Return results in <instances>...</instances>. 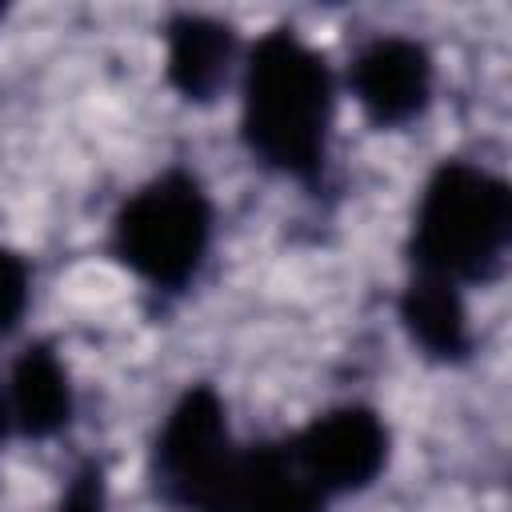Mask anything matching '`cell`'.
<instances>
[{"label": "cell", "mask_w": 512, "mask_h": 512, "mask_svg": "<svg viewBox=\"0 0 512 512\" xmlns=\"http://www.w3.org/2000/svg\"><path fill=\"white\" fill-rule=\"evenodd\" d=\"M340 80L320 48L292 24L260 32L236 72V136L252 164L320 188L332 156Z\"/></svg>", "instance_id": "obj_1"}, {"label": "cell", "mask_w": 512, "mask_h": 512, "mask_svg": "<svg viewBox=\"0 0 512 512\" xmlns=\"http://www.w3.org/2000/svg\"><path fill=\"white\" fill-rule=\"evenodd\" d=\"M52 512H112V496H108V472H104V460L96 456H80L64 484H60V496H56V508Z\"/></svg>", "instance_id": "obj_12"}, {"label": "cell", "mask_w": 512, "mask_h": 512, "mask_svg": "<svg viewBox=\"0 0 512 512\" xmlns=\"http://www.w3.org/2000/svg\"><path fill=\"white\" fill-rule=\"evenodd\" d=\"M212 244V192L184 164H168L164 172L136 184L108 220L112 260L156 296H184L200 280Z\"/></svg>", "instance_id": "obj_3"}, {"label": "cell", "mask_w": 512, "mask_h": 512, "mask_svg": "<svg viewBox=\"0 0 512 512\" xmlns=\"http://www.w3.org/2000/svg\"><path fill=\"white\" fill-rule=\"evenodd\" d=\"M216 512H328V504L304 480L288 440L280 436L236 448Z\"/></svg>", "instance_id": "obj_8"}, {"label": "cell", "mask_w": 512, "mask_h": 512, "mask_svg": "<svg viewBox=\"0 0 512 512\" xmlns=\"http://www.w3.org/2000/svg\"><path fill=\"white\" fill-rule=\"evenodd\" d=\"M164 80L168 88L196 108H208L240 72L244 44L236 28L208 12H168L164 28Z\"/></svg>", "instance_id": "obj_7"}, {"label": "cell", "mask_w": 512, "mask_h": 512, "mask_svg": "<svg viewBox=\"0 0 512 512\" xmlns=\"http://www.w3.org/2000/svg\"><path fill=\"white\" fill-rule=\"evenodd\" d=\"M4 16H8V4H0V24H4Z\"/></svg>", "instance_id": "obj_14"}, {"label": "cell", "mask_w": 512, "mask_h": 512, "mask_svg": "<svg viewBox=\"0 0 512 512\" xmlns=\"http://www.w3.org/2000/svg\"><path fill=\"white\" fill-rule=\"evenodd\" d=\"M512 248V188L500 172L444 156L420 184L404 260L416 276H436L456 288L492 284Z\"/></svg>", "instance_id": "obj_2"}, {"label": "cell", "mask_w": 512, "mask_h": 512, "mask_svg": "<svg viewBox=\"0 0 512 512\" xmlns=\"http://www.w3.org/2000/svg\"><path fill=\"white\" fill-rule=\"evenodd\" d=\"M32 308V264L24 252L0 240V344L24 324Z\"/></svg>", "instance_id": "obj_11"}, {"label": "cell", "mask_w": 512, "mask_h": 512, "mask_svg": "<svg viewBox=\"0 0 512 512\" xmlns=\"http://www.w3.org/2000/svg\"><path fill=\"white\" fill-rule=\"evenodd\" d=\"M396 320L408 344L428 364L456 368V364H468L476 352V332H472L464 288L448 280L408 272L404 288L396 292Z\"/></svg>", "instance_id": "obj_10"}, {"label": "cell", "mask_w": 512, "mask_h": 512, "mask_svg": "<svg viewBox=\"0 0 512 512\" xmlns=\"http://www.w3.org/2000/svg\"><path fill=\"white\" fill-rule=\"evenodd\" d=\"M236 448L224 396L208 380L188 384L148 444V488L160 512H216Z\"/></svg>", "instance_id": "obj_4"}, {"label": "cell", "mask_w": 512, "mask_h": 512, "mask_svg": "<svg viewBox=\"0 0 512 512\" xmlns=\"http://www.w3.org/2000/svg\"><path fill=\"white\" fill-rule=\"evenodd\" d=\"M8 436H12V416H8V400H4V384H0V452H4Z\"/></svg>", "instance_id": "obj_13"}, {"label": "cell", "mask_w": 512, "mask_h": 512, "mask_svg": "<svg viewBox=\"0 0 512 512\" xmlns=\"http://www.w3.org/2000/svg\"><path fill=\"white\" fill-rule=\"evenodd\" d=\"M344 84L372 128L400 132L424 120L436 100V56L408 32H376L356 44Z\"/></svg>", "instance_id": "obj_6"}, {"label": "cell", "mask_w": 512, "mask_h": 512, "mask_svg": "<svg viewBox=\"0 0 512 512\" xmlns=\"http://www.w3.org/2000/svg\"><path fill=\"white\" fill-rule=\"evenodd\" d=\"M12 432L24 440H56L76 420V388L64 356L48 340H28L4 380Z\"/></svg>", "instance_id": "obj_9"}, {"label": "cell", "mask_w": 512, "mask_h": 512, "mask_svg": "<svg viewBox=\"0 0 512 512\" xmlns=\"http://www.w3.org/2000/svg\"><path fill=\"white\" fill-rule=\"evenodd\" d=\"M304 480L324 496V504L368 492L392 456V432L372 404L348 400L316 412L308 424L284 436Z\"/></svg>", "instance_id": "obj_5"}]
</instances>
